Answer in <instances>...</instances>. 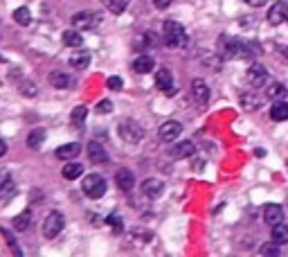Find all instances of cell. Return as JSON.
I'll list each match as a JSON object with an SVG mask.
<instances>
[{"label":"cell","mask_w":288,"mask_h":257,"mask_svg":"<svg viewBox=\"0 0 288 257\" xmlns=\"http://www.w3.org/2000/svg\"><path fill=\"white\" fill-rule=\"evenodd\" d=\"M115 183H117V187L122 192H131L135 185V176L131 169H119L117 174H115Z\"/></svg>","instance_id":"cell-14"},{"label":"cell","mask_w":288,"mask_h":257,"mask_svg":"<svg viewBox=\"0 0 288 257\" xmlns=\"http://www.w3.org/2000/svg\"><path fill=\"white\" fill-rule=\"evenodd\" d=\"M63 43L68 45V48H81L83 45V36H81V32L79 30H66L63 32Z\"/></svg>","instance_id":"cell-24"},{"label":"cell","mask_w":288,"mask_h":257,"mask_svg":"<svg viewBox=\"0 0 288 257\" xmlns=\"http://www.w3.org/2000/svg\"><path fill=\"white\" fill-rule=\"evenodd\" d=\"M102 3H104V7H106L108 12H113V14H122L124 9L129 7L131 0H102Z\"/></svg>","instance_id":"cell-32"},{"label":"cell","mask_w":288,"mask_h":257,"mask_svg":"<svg viewBox=\"0 0 288 257\" xmlns=\"http://www.w3.org/2000/svg\"><path fill=\"white\" fill-rule=\"evenodd\" d=\"M117 129H119V138L129 145H138L144 138V127L140 122H135V120H122Z\"/></svg>","instance_id":"cell-3"},{"label":"cell","mask_w":288,"mask_h":257,"mask_svg":"<svg viewBox=\"0 0 288 257\" xmlns=\"http://www.w3.org/2000/svg\"><path fill=\"white\" fill-rule=\"evenodd\" d=\"M5 154H7V142H5V140L0 138V158H3Z\"/></svg>","instance_id":"cell-44"},{"label":"cell","mask_w":288,"mask_h":257,"mask_svg":"<svg viewBox=\"0 0 288 257\" xmlns=\"http://www.w3.org/2000/svg\"><path fill=\"white\" fill-rule=\"evenodd\" d=\"M191 95H194V102L205 106L209 102V86L203 79H194L191 81Z\"/></svg>","instance_id":"cell-10"},{"label":"cell","mask_w":288,"mask_h":257,"mask_svg":"<svg viewBox=\"0 0 288 257\" xmlns=\"http://www.w3.org/2000/svg\"><path fill=\"white\" fill-rule=\"evenodd\" d=\"M142 194L146 198H160L165 194V183L160 178H146L142 183Z\"/></svg>","instance_id":"cell-9"},{"label":"cell","mask_w":288,"mask_h":257,"mask_svg":"<svg viewBox=\"0 0 288 257\" xmlns=\"http://www.w3.org/2000/svg\"><path fill=\"white\" fill-rule=\"evenodd\" d=\"M111 111H113V102H111V99H102V102L95 106V113H99V115H106Z\"/></svg>","instance_id":"cell-37"},{"label":"cell","mask_w":288,"mask_h":257,"mask_svg":"<svg viewBox=\"0 0 288 257\" xmlns=\"http://www.w3.org/2000/svg\"><path fill=\"white\" fill-rule=\"evenodd\" d=\"M63 225H66L63 214H61L59 210H52L48 217H45V221H43V237H45V239L59 237L61 230H63Z\"/></svg>","instance_id":"cell-4"},{"label":"cell","mask_w":288,"mask_h":257,"mask_svg":"<svg viewBox=\"0 0 288 257\" xmlns=\"http://www.w3.org/2000/svg\"><path fill=\"white\" fill-rule=\"evenodd\" d=\"M286 12H288V5L286 3H275L272 5V9L268 12V23L270 25H279V23H284L286 20Z\"/></svg>","instance_id":"cell-16"},{"label":"cell","mask_w":288,"mask_h":257,"mask_svg":"<svg viewBox=\"0 0 288 257\" xmlns=\"http://www.w3.org/2000/svg\"><path fill=\"white\" fill-rule=\"evenodd\" d=\"M259 253H261V255H268V257L281 255V244H277V241L272 239V241H268V244H261Z\"/></svg>","instance_id":"cell-34"},{"label":"cell","mask_w":288,"mask_h":257,"mask_svg":"<svg viewBox=\"0 0 288 257\" xmlns=\"http://www.w3.org/2000/svg\"><path fill=\"white\" fill-rule=\"evenodd\" d=\"M203 61H205V68H212V70H218V66H221V59H218V56H212V54L203 56Z\"/></svg>","instance_id":"cell-38"},{"label":"cell","mask_w":288,"mask_h":257,"mask_svg":"<svg viewBox=\"0 0 288 257\" xmlns=\"http://www.w3.org/2000/svg\"><path fill=\"white\" fill-rule=\"evenodd\" d=\"M79 151H81V145L79 142H68V145H61L59 149L54 151V156L59 160H72V158H77V156H79Z\"/></svg>","instance_id":"cell-13"},{"label":"cell","mask_w":288,"mask_h":257,"mask_svg":"<svg viewBox=\"0 0 288 257\" xmlns=\"http://www.w3.org/2000/svg\"><path fill=\"white\" fill-rule=\"evenodd\" d=\"M83 192H86L88 198H102L104 192H106V181H104L99 174H88L83 178Z\"/></svg>","instance_id":"cell-5"},{"label":"cell","mask_w":288,"mask_h":257,"mask_svg":"<svg viewBox=\"0 0 288 257\" xmlns=\"http://www.w3.org/2000/svg\"><path fill=\"white\" fill-rule=\"evenodd\" d=\"M171 3H174V0H153V7L155 9H167Z\"/></svg>","instance_id":"cell-41"},{"label":"cell","mask_w":288,"mask_h":257,"mask_svg":"<svg viewBox=\"0 0 288 257\" xmlns=\"http://www.w3.org/2000/svg\"><path fill=\"white\" fill-rule=\"evenodd\" d=\"M218 45H221V54L225 56V59H241V56L250 54L248 45H245L243 41H239V39H232V36H221Z\"/></svg>","instance_id":"cell-2"},{"label":"cell","mask_w":288,"mask_h":257,"mask_svg":"<svg viewBox=\"0 0 288 257\" xmlns=\"http://www.w3.org/2000/svg\"><path fill=\"white\" fill-rule=\"evenodd\" d=\"M286 23H288V12H286Z\"/></svg>","instance_id":"cell-45"},{"label":"cell","mask_w":288,"mask_h":257,"mask_svg":"<svg viewBox=\"0 0 288 257\" xmlns=\"http://www.w3.org/2000/svg\"><path fill=\"white\" fill-rule=\"evenodd\" d=\"M266 95H268V99H272V102H279V99L286 97V86L284 83H270V86L266 88Z\"/></svg>","instance_id":"cell-29"},{"label":"cell","mask_w":288,"mask_h":257,"mask_svg":"<svg viewBox=\"0 0 288 257\" xmlns=\"http://www.w3.org/2000/svg\"><path fill=\"white\" fill-rule=\"evenodd\" d=\"M162 43L167 48H187L189 45V36H187L185 27L176 20H165L162 25Z\"/></svg>","instance_id":"cell-1"},{"label":"cell","mask_w":288,"mask_h":257,"mask_svg":"<svg viewBox=\"0 0 288 257\" xmlns=\"http://www.w3.org/2000/svg\"><path fill=\"white\" fill-rule=\"evenodd\" d=\"M264 221L268 225L281 223V221H284V208L277 206V203H268V206L264 208Z\"/></svg>","instance_id":"cell-11"},{"label":"cell","mask_w":288,"mask_h":257,"mask_svg":"<svg viewBox=\"0 0 288 257\" xmlns=\"http://www.w3.org/2000/svg\"><path fill=\"white\" fill-rule=\"evenodd\" d=\"M155 86L165 93H174V77H171V70H167V68L158 70V75H155Z\"/></svg>","instance_id":"cell-17"},{"label":"cell","mask_w":288,"mask_h":257,"mask_svg":"<svg viewBox=\"0 0 288 257\" xmlns=\"http://www.w3.org/2000/svg\"><path fill=\"white\" fill-rule=\"evenodd\" d=\"M102 23V16L95 12H77L72 16V27L77 30H97Z\"/></svg>","instance_id":"cell-6"},{"label":"cell","mask_w":288,"mask_h":257,"mask_svg":"<svg viewBox=\"0 0 288 257\" xmlns=\"http://www.w3.org/2000/svg\"><path fill=\"white\" fill-rule=\"evenodd\" d=\"M45 142V131L43 129H34V131H29V135H27V147L29 149H41Z\"/></svg>","instance_id":"cell-26"},{"label":"cell","mask_w":288,"mask_h":257,"mask_svg":"<svg viewBox=\"0 0 288 257\" xmlns=\"http://www.w3.org/2000/svg\"><path fill=\"white\" fill-rule=\"evenodd\" d=\"M0 235L5 237V241H7V246H9V250H12L14 255H23V250H20V246H18V241L16 237H14V233L9 228H0Z\"/></svg>","instance_id":"cell-30"},{"label":"cell","mask_w":288,"mask_h":257,"mask_svg":"<svg viewBox=\"0 0 288 257\" xmlns=\"http://www.w3.org/2000/svg\"><path fill=\"white\" fill-rule=\"evenodd\" d=\"M241 106H243V111H257L261 106V97L257 93H243L241 95Z\"/></svg>","instance_id":"cell-25"},{"label":"cell","mask_w":288,"mask_h":257,"mask_svg":"<svg viewBox=\"0 0 288 257\" xmlns=\"http://www.w3.org/2000/svg\"><path fill=\"white\" fill-rule=\"evenodd\" d=\"M16 194V183L9 178V181H5V183H0V203H5V201H9V198Z\"/></svg>","instance_id":"cell-31"},{"label":"cell","mask_w":288,"mask_h":257,"mask_svg":"<svg viewBox=\"0 0 288 257\" xmlns=\"http://www.w3.org/2000/svg\"><path fill=\"white\" fill-rule=\"evenodd\" d=\"M29 223H32V210H29V208H25L23 212L14 217V228H16L18 233L27 230V228H29Z\"/></svg>","instance_id":"cell-23"},{"label":"cell","mask_w":288,"mask_h":257,"mask_svg":"<svg viewBox=\"0 0 288 257\" xmlns=\"http://www.w3.org/2000/svg\"><path fill=\"white\" fill-rule=\"evenodd\" d=\"M270 118L275 120V122H286L288 120V102H275L270 108Z\"/></svg>","instance_id":"cell-22"},{"label":"cell","mask_w":288,"mask_h":257,"mask_svg":"<svg viewBox=\"0 0 288 257\" xmlns=\"http://www.w3.org/2000/svg\"><path fill=\"white\" fill-rule=\"evenodd\" d=\"M14 20L18 25H29L32 23V14H29L27 7H18V9H14Z\"/></svg>","instance_id":"cell-35"},{"label":"cell","mask_w":288,"mask_h":257,"mask_svg":"<svg viewBox=\"0 0 288 257\" xmlns=\"http://www.w3.org/2000/svg\"><path fill=\"white\" fill-rule=\"evenodd\" d=\"M153 43H155L153 34H151V32H140V34H135V39H133V50H138V52L149 50Z\"/></svg>","instance_id":"cell-21"},{"label":"cell","mask_w":288,"mask_h":257,"mask_svg":"<svg viewBox=\"0 0 288 257\" xmlns=\"http://www.w3.org/2000/svg\"><path fill=\"white\" fill-rule=\"evenodd\" d=\"M18 91L23 93L25 97H36L39 88H36V83H34V81H29V79H20V81H18Z\"/></svg>","instance_id":"cell-33"},{"label":"cell","mask_w":288,"mask_h":257,"mask_svg":"<svg viewBox=\"0 0 288 257\" xmlns=\"http://www.w3.org/2000/svg\"><path fill=\"white\" fill-rule=\"evenodd\" d=\"M88 158L95 165H104V162H108V154L99 142H88Z\"/></svg>","instance_id":"cell-15"},{"label":"cell","mask_w":288,"mask_h":257,"mask_svg":"<svg viewBox=\"0 0 288 257\" xmlns=\"http://www.w3.org/2000/svg\"><path fill=\"white\" fill-rule=\"evenodd\" d=\"M272 239L277 241V244H288V225L281 221V223H275L272 225Z\"/></svg>","instance_id":"cell-28"},{"label":"cell","mask_w":288,"mask_h":257,"mask_svg":"<svg viewBox=\"0 0 288 257\" xmlns=\"http://www.w3.org/2000/svg\"><path fill=\"white\" fill-rule=\"evenodd\" d=\"M70 66L77 68V70H83V68L90 66V52L88 50H77L70 54Z\"/></svg>","instance_id":"cell-20"},{"label":"cell","mask_w":288,"mask_h":257,"mask_svg":"<svg viewBox=\"0 0 288 257\" xmlns=\"http://www.w3.org/2000/svg\"><path fill=\"white\" fill-rule=\"evenodd\" d=\"M180 133H182V124L176 122V120H169V122H165L158 129V135L162 142H174V140L180 138Z\"/></svg>","instance_id":"cell-8"},{"label":"cell","mask_w":288,"mask_h":257,"mask_svg":"<svg viewBox=\"0 0 288 257\" xmlns=\"http://www.w3.org/2000/svg\"><path fill=\"white\" fill-rule=\"evenodd\" d=\"M9 178H12V176H9V172H7V169H0V183L9 181Z\"/></svg>","instance_id":"cell-43"},{"label":"cell","mask_w":288,"mask_h":257,"mask_svg":"<svg viewBox=\"0 0 288 257\" xmlns=\"http://www.w3.org/2000/svg\"><path fill=\"white\" fill-rule=\"evenodd\" d=\"M86 115H88V108H86V106H75V108H72V113H70L72 124H77V127H81V124H83V120H86Z\"/></svg>","instance_id":"cell-36"},{"label":"cell","mask_w":288,"mask_h":257,"mask_svg":"<svg viewBox=\"0 0 288 257\" xmlns=\"http://www.w3.org/2000/svg\"><path fill=\"white\" fill-rule=\"evenodd\" d=\"M48 79H50L52 86L59 88V91H66V88H70L72 83H75V81H72V77H70V75H66V72H59V70L50 72Z\"/></svg>","instance_id":"cell-19"},{"label":"cell","mask_w":288,"mask_h":257,"mask_svg":"<svg viewBox=\"0 0 288 257\" xmlns=\"http://www.w3.org/2000/svg\"><path fill=\"white\" fill-rule=\"evenodd\" d=\"M108 223L113 225V230H115V233H122V228H124V225H122V219H119L117 214H111V217H108Z\"/></svg>","instance_id":"cell-39"},{"label":"cell","mask_w":288,"mask_h":257,"mask_svg":"<svg viewBox=\"0 0 288 257\" xmlns=\"http://www.w3.org/2000/svg\"><path fill=\"white\" fill-rule=\"evenodd\" d=\"M245 81L250 83L252 88H261L266 81H268V70H266L261 64H252L245 72Z\"/></svg>","instance_id":"cell-7"},{"label":"cell","mask_w":288,"mask_h":257,"mask_svg":"<svg viewBox=\"0 0 288 257\" xmlns=\"http://www.w3.org/2000/svg\"><path fill=\"white\" fill-rule=\"evenodd\" d=\"M61 174H63L66 181H75V178H79L83 174V165L81 162H68Z\"/></svg>","instance_id":"cell-27"},{"label":"cell","mask_w":288,"mask_h":257,"mask_svg":"<svg viewBox=\"0 0 288 257\" xmlns=\"http://www.w3.org/2000/svg\"><path fill=\"white\" fill-rule=\"evenodd\" d=\"M194 154H196V145H194L191 140H182V142H178L174 149H171V158H176V160L191 158Z\"/></svg>","instance_id":"cell-12"},{"label":"cell","mask_w":288,"mask_h":257,"mask_svg":"<svg viewBox=\"0 0 288 257\" xmlns=\"http://www.w3.org/2000/svg\"><path fill=\"white\" fill-rule=\"evenodd\" d=\"M153 68H155V61H153V56H149V54H142L133 61V70L138 72V75H149V72H153Z\"/></svg>","instance_id":"cell-18"},{"label":"cell","mask_w":288,"mask_h":257,"mask_svg":"<svg viewBox=\"0 0 288 257\" xmlns=\"http://www.w3.org/2000/svg\"><path fill=\"white\" fill-rule=\"evenodd\" d=\"M245 3H248L250 7H264V5L268 3V0H245Z\"/></svg>","instance_id":"cell-42"},{"label":"cell","mask_w":288,"mask_h":257,"mask_svg":"<svg viewBox=\"0 0 288 257\" xmlns=\"http://www.w3.org/2000/svg\"><path fill=\"white\" fill-rule=\"evenodd\" d=\"M106 86L111 88V91H122V79H119V77H108Z\"/></svg>","instance_id":"cell-40"}]
</instances>
